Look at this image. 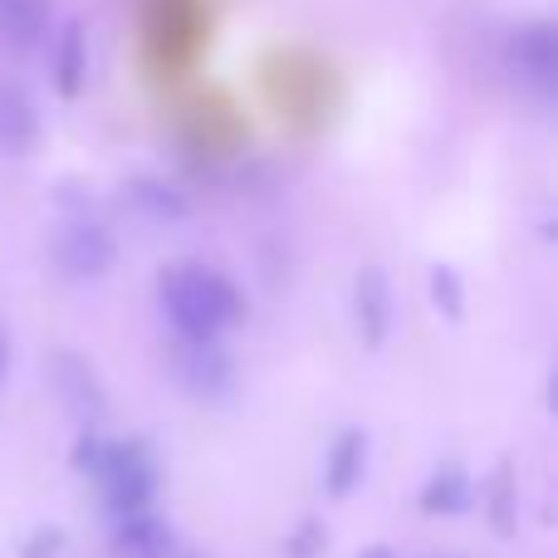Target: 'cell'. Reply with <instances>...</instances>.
<instances>
[{"instance_id": "obj_1", "label": "cell", "mask_w": 558, "mask_h": 558, "mask_svg": "<svg viewBox=\"0 0 558 558\" xmlns=\"http://www.w3.org/2000/svg\"><path fill=\"white\" fill-rule=\"evenodd\" d=\"M162 314L182 343H216L226 328L245 318V299L221 270L172 265L162 275Z\"/></svg>"}, {"instance_id": "obj_2", "label": "cell", "mask_w": 558, "mask_h": 558, "mask_svg": "<svg viewBox=\"0 0 558 558\" xmlns=\"http://www.w3.org/2000/svg\"><path fill=\"white\" fill-rule=\"evenodd\" d=\"M94 481L104 485V500L113 514H137L157 495V465L143 441H104Z\"/></svg>"}, {"instance_id": "obj_3", "label": "cell", "mask_w": 558, "mask_h": 558, "mask_svg": "<svg viewBox=\"0 0 558 558\" xmlns=\"http://www.w3.org/2000/svg\"><path fill=\"white\" fill-rule=\"evenodd\" d=\"M118 260V241L98 221H69L54 235V265L69 279H98L108 275Z\"/></svg>"}, {"instance_id": "obj_4", "label": "cell", "mask_w": 558, "mask_h": 558, "mask_svg": "<svg viewBox=\"0 0 558 558\" xmlns=\"http://www.w3.org/2000/svg\"><path fill=\"white\" fill-rule=\"evenodd\" d=\"M49 377H54L59 402H64L69 412L78 416V422H98V416L108 412V392H104V383H98L94 363H88L84 353H74V348H59L54 363H49Z\"/></svg>"}, {"instance_id": "obj_5", "label": "cell", "mask_w": 558, "mask_h": 558, "mask_svg": "<svg viewBox=\"0 0 558 558\" xmlns=\"http://www.w3.org/2000/svg\"><path fill=\"white\" fill-rule=\"evenodd\" d=\"M353 314H357V338L367 348H383L392 333V279L383 265H363L353 284Z\"/></svg>"}, {"instance_id": "obj_6", "label": "cell", "mask_w": 558, "mask_h": 558, "mask_svg": "<svg viewBox=\"0 0 558 558\" xmlns=\"http://www.w3.org/2000/svg\"><path fill=\"white\" fill-rule=\"evenodd\" d=\"M510 64L520 78H530L534 88H549L558 74V39L549 20H534V25H520L510 39Z\"/></svg>"}, {"instance_id": "obj_7", "label": "cell", "mask_w": 558, "mask_h": 558, "mask_svg": "<svg viewBox=\"0 0 558 558\" xmlns=\"http://www.w3.org/2000/svg\"><path fill=\"white\" fill-rule=\"evenodd\" d=\"M172 373L192 397H221L231 387V357L216 343H182Z\"/></svg>"}, {"instance_id": "obj_8", "label": "cell", "mask_w": 558, "mask_h": 558, "mask_svg": "<svg viewBox=\"0 0 558 558\" xmlns=\"http://www.w3.org/2000/svg\"><path fill=\"white\" fill-rule=\"evenodd\" d=\"M113 549L128 558H162L172 554V530L157 514L137 510V514H118L113 524Z\"/></svg>"}, {"instance_id": "obj_9", "label": "cell", "mask_w": 558, "mask_h": 558, "mask_svg": "<svg viewBox=\"0 0 558 558\" xmlns=\"http://www.w3.org/2000/svg\"><path fill=\"white\" fill-rule=\"evenodd\" d=\"M367 471V436L363 432H343L333 446H328V461H324V485L328 495L343 500Z\"/></svg>"}, {"instance_id": "obj_10", "label": "cell", "mask_w": 558, "mask_h": 558, "mask_svg": "<svg viewBox=\"0 0 558 558\" xmlns=\"http://www.w3.org/2000/svg\"><path fill=\"white\" fill-rule=\"evenodd\" d=\"M39 137V118H35V104H29L20 88H0V147L5 153H29Z\"/></svg>"}, {"instance_id": "obj_11", "label": "cell", "mask_w": 558, "mask_h": 558, "mask_svg": "<svg viewBox=\"0 0 558 558\" xmlns=\"http://www.w3.org/2000/svg\"><path fill=\"white\" fill-rule=\"evenodd\" d=\"M49 64H54V84L64 98H74L78 88H84V74H88V49H84V29L78 25H64L54 39V54H49Z\"/></svg>"}, {"instance_id": "obj_12", "label": "cell", "mask_w": 558, "mask_h": 558, "mask_svg": "<svg viewBox=\"0 0 558 558\" xmlns=\"http://www.w3.org/2000/svg\"><path fill=\"white\" fill-rule=\"evenodd\" d=\"M49 25L45 0H0V39L15 49H29Z\"/></svg>"}, {"instance_id": "obj_13", "label": "cell", "mask_w": 558, "mask_h": 558, "mask_svg": "<svg viewBox=\"0 0 558 558\" xmlns=\"http://www.w3.org/2000/svg\"><path fill=\"white\" fill-rule=\"evenodd\" d=\"M128 202L143 216H153V221H182L186 216V196L167 182H133L128 186Z\"/></svg>"}, {"instance_id": "obj_14", "label": "cell", "mask_w": 558, "mask_h": 558, "mask_svg": "<svg viewBox=\"0 0 558 558\" xmlns=\"http://www.w3.org/2000/svg\"><path fill=\"white\" fill-rule=\"evenodd\" d=\"M465 495H471V475H465L461 465H446V471H436L432 481H426L422 505L432 514H451V510H461L465 505Z\"/></svg>"}, {"instance_id": "obj_15", "label": "cell", "mask_w": 558, "mask_h": 558, "mask_svg": "<svg viewBox=\"0 0 558 558\" xmlns=\"http://www.w3.org/2000/svg\"><path fill=\"white\" fill-rule=\"evenodd\" d=\"M426 284H432V304L441 308V314L451 318V324H461V318H465V289H461V275H456L451 265H436Z\"/></svg>"}, {"instance_id": "obj_16", "label": "cell", "mask_w": 558, "mask_h": 558, "mask_svg": "<svg viewBox=\"0 0 558 558\" xmlns=\"http://www.w3.org/2000/svg\"><path fill=\"white\" fill-rule=\"evenodd\" d=\"M490 514H495V530L500 534L514 530V490L505 485V471H500V485H495V495H490Z\"/></svg>"}, {"instance_id": "obj_17", "label": "cell", "mask_w": 558, "mask_h": 558, "mask_svg": "<svg viewBox=\"0 0 558 558\" xmlns=\"http://www.w3.org/2000/svg\"><path fill=\"white\" fill-rule=\"evenodd\" d=\"M59 544H64V534H59V530H39L35 539L25 544V554H20V558H54Z\"/></svg>"}, {"instance_id": "obj_18", "label": "cell", "mask_w": 558, "mask_h": 558, "mask_svg": "<svg viewBox=\"0 0 558 558\" xmlns=\"http://www.w3.org/2000/svg\"><path fill=\"white\" fill-rule=\"evenodd\" d=\"M357 558H397L392 549H387V544H373V549H363V554H357Z\"/></svg>"}, {"instance_id": "obj_19", "label": "cell", "mask_w": 558, "mask_h": 558, "mask_svg": "<svg viewBox=\"0 0 558 558\" xmlns=\"http://www.w3.org/2000/svg\"><path fill=\"white\" fill-rule=\"evenodd\" d=\"M0 383H5V343H0Z\"/></svg>"}]
</instances>
